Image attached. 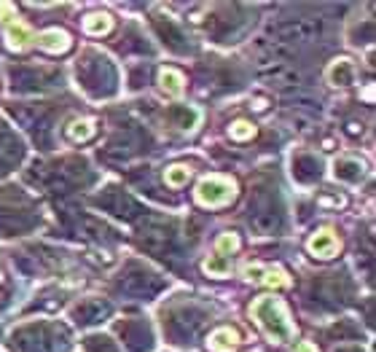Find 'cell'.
<instances>
[{"mask_svg": "<svg viewBox=\"0 0 376 352\" xmlns=\"http://www.w3.org/2000/svg\"><path fill=\"white\" fill-rule=\"evenodd\" d=\"M250 318L255 320V325L263 331V336L274 344H287L296 339L298 328L287 312V304L282 301L280 296L274 293H266V296H258L252 298L250 304Z\"/></svg>", "mask_w": 376, "mask_h": 352, "instance_id": "obj_1", "label": "cell"}, {"mask_svg": "<svg viewBox=\"0 0 376 352\" xmlns=\"http://www.w3.org/2000/svg\"><path fill=\"white\" fill-rule=\"evenodd\" d=\"M193 199L202 207H226L237 199V180L226 175H204L193 189Z\"/></svg>", "mask_w": 376, "mask_h": 352, "instance_id": "obj_2", "label": "cell"}, {"mask_svg": "<svg viewBox=\"0 0 376 352\" xmlns=\"http://www.w3.org/2000/svg\"><path fill=\"white\" fill-rule=\"evenodd\" d=\"M307 250L312 258H320V261H331L342 253V239L333 228H317L312 237L307 239Z\"/></svg>", "mask_w": 376, "mask_h": 352, "instance_id": "obj_3", "label": "cell"}, {"mask_svg": "<svg viewBox=\"0 0 376 352\" xmlns=\"http://www.w3.org/2000/svg\"><path fill=\"white\" fill-rule=\"evenodd\" d=\"M32 46H38L49 54H64L73 46V35L67 30H60V27H49V30H40L35 35Z\"/></svg>", "mask_w": 376, "mask_h": 352, "instance_id": "obj_4", "label": "cell"}, {"mask_svg": "<svg viewBox=\"0 0 376 352\" xmlns=\"http://www.w3.org/2000/svg\"><path fill=\"white\" fill-rule=\"evenodd\" d=\"M3 38H5V46L11 49V51H27L32 46V40H35V32L16 16V19H11V22H5V27H3Z\"/></svg>", "mask_w": 376, "mask_h": 352, "instance_id": "obj_5", "label": "cell"}, {"mask_svg": "<svg viewBox=\"0 0 376 352\" xmlns=\"http://www.w3.org/2000/svg\"><path fill=\"white\" fill-rule=\"evenodd\" d=\"M242 344V333L231 325H220L207 336V350L210 352H237Z\"/></svg>", "mask_w": 376, "mask_h": 352, "instance_id": "obj_6", "label": "cell"}, {"mask_svg": "<svg viewBox=\"0 0 376 352\" xmlns=\"http://www.w3.org/2000/svg\"><path fill=\"white\" fill-rule=\"evenodd\" d=\"M158 89L167 97H180L186 89V75L175 67H161L158 70Z\"/></svg>", "mask_w": 376, "mask_h": 352, "instance_id": "obj_7", "label": "cell"}, {"mask_svg": "<svg viewBox=\"0 0 376 352\" xmlns=\"http://www.w3.org/2000/svg\"><path fill=\"white\" fill-rule=\"evenodd\" d=\"M113 25H116V19L108 11H94L84 19V32L92 35V38H102V35L113 30Z\"/></svg>", "mask_w": 376, "mask_h": 352, "instance_id": "obj_8", "label": "cell"}, {"mask_svg": "<svg viewBox=\"0 0 376 352\" xmlns=\"http://www.w3.org/2000/svg\"><path fill=\"white\" fill-rule=\"evenodd\" d=\"M255 283H261V285H266V288H272V290L290 288V285H293L290 274H287L282 266H261V274H258Z\"/></svg>", "mask_w": 376, "mask_h": 352, "instance_id": "obj_9", "label": "cell"}, {"mask_svg": "<svg viewBox=\"0 0 376 352\" xmlns=\"http://www.w3.org/2000/svg\"><path fill=\"white\" fill-rule=\"evenodd\" d=\"M352 62L346 60V57H342V60H333V64L328 67V81L333 84V86H349L352 84Z\"/></svg>", "mask_w": 376, "mask_h": 352, "instance_id": "obj_10", "label": "cell"}, {"mask_svg": "<svg viewBox=\"0 0 376 352\" xmlns=\"http://www.w3.org/2000/svg\"><path fill=\"white\" fill-rule=\"evenodd\" d=\"M94 134H97V124L92 119H75V121L67 124V137L75 140V143H86Z\"/></svg>", "mask_w": 376, "mask_h": 352, "instance_id": "obj_11", "label": "cell"}, {"mask_svg": "<svg viewBox=\"0 0 376 352\" xmlns=\"http://www.w3.org/2000/svg\"><path fill=\"white\" fill-rule=\"evenodd\" d=\"M188 180H191V167L188 164H172L164 169V183L169 189H183Z\"/></svg>", "mask_w": 376, "mask_h": 352, "instance_id": "obj_12", "label": "cell"}, {"mask_svg": "<svg viewBox=\"0 0 376 352\" xmlns=\"http://www.w3.org/2000/svg\"><path fill=\"white\" fill-rule=\"evenodd\" d=\"M239 248H242V239H239V234H234V231H223L218 239H215V253L223 258L237 253Z\"/></svg>", "mask_w": 376, "mask_h": 352, "instance_id": "obj_13", "label": "cell"}, {"mask_svg": "<svg viewBox=\"0 0 376 352\" xmlns=\"http://www.w3.org/2000/svg\"><path fill=\"white\" fill-rule=\"evenodd\" d=\"M202 269L210 274V277H228L231 274V261L223 256H210L204 258V263H202Z\"/></svg>", "mask_w": 376, "mask_h": 352, "instance_id": "obj_14", "label": "cell"}, {"mask_svg": "<svg viewBox=\"0 0 376 352\" xmlns=\"http://www.w3.org/2000/svg\"><path fill=\"white\" fill-rule=\"evenodd\" d=\"M258 134V127L248 121V119H237L231 127H228V137L231 140H239V143H245V140H252Z\"/></svg>", "mask_w": 376, "mask_h": 352, "instance_id": "obj_15", "label": "cell"}, {"mask_svg": "<svg viewBox=\"0 0 376 352\" xmlns=\"http://www.w3.org/2000/svg\"><path fill=\"white\" fill-rule=\"evenodd\" d=\"M16 16H19V14H16V5H14V3H5V0H3V3H0V22L5 25V22L16 19Z\"/></svg>", "mask_w": 376, "mask_h": 352, "instance_id": "obj_16", "label": "cell"}, {"mask_svg": "<svg viewBox=\"0 0 376 352\" xmlns=\"http://www.w3.org/2000/svg\"><path fill=\"white\" fill-rule=\"evenodd\" d=\"M293 352H320V350H317V344H312V342H298Z\"/></svg>", "mask_w": 376, "mask_h": 352, "instance_id": "obj_17", "label": "cell"}, {"mask_svg": "<svg viewBox=\"0 0 376 352\" xmlns=\"http://www.w3.org/2000/svg\"><path fill=\"white\" fill-rule=\"evenodd\" d=\"M255 110H266V99H255V105H250Z\"/></svg>", "mask_w": 376, "mask_h": 352, "instance_id": "obj_18", "label": "cell"}, {"mask_svg": "<svg viewBox=\"0 0 376 352\" xmlns=\"http://www.w3.org/2000/svg\"><path fill=\"white\" fill-rule=\"evenodd\" d=\"M0 283H3V277H0Z\"/></svg>", "mask_w": 376, "mask_h": 352, "instance_id": "obj_19", "label": "cell"}]
</instances>
